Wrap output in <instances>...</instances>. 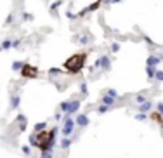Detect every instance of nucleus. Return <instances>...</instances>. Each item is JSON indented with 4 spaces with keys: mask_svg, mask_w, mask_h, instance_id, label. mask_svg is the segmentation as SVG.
<instances>
[{
    "mask_svg": "<svg viewBox=\"0 0 163 158\" xmlns=\"http://www.w3.org/2000/svg\"><path fill=\"white\" fill-rule=\"evenodd\" d=\"M23 75H24V77H30V78H35L36 68H33V66H24V68H23Z\"/></svg>",
    "mask_w": 163,
    "mask_h": 158,
    "instance_id": "obj_3",
    "label": "nucleus"
},
{
    "mask_svg": "<svg viewBox=\"0 0 163 158\" xmlns=\"http://www.w3.org/2000/svg\"><path fill=\"white\" fill-rule=\"evenodd\" d=\"M85 61H87V54H75L71 56L66 63H64V70L68 73H78L82 68H84Z\"/></svg>",
    "mask_w": 163,
    "mask_h": 158,
    "instance_id": "obj_2",
    "label": "nucleus"
},
{
    "mask_svg": "<svg viewBox=\"0 0 163 158\" xmlns=\"http://www.w3.org/2000/svg\"><path fill=\"white\" fill-rule=\"evenodd\" d=\"M52 141H54V130H40L33 137V144L38 149H42V151H47L50 148V144H52Z\"/></svg>",
    "mask_w": 163,
    "mask_h": 158,
    "instance_id": "obj_1",
    "label": "nucleus"
}]
</instances>
